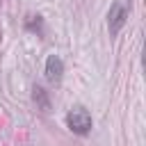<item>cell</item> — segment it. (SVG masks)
<instances>
[{"label": "cell", "mask_w": 146, "mask_h": 146, "mask_svg": "<svg viewBox=\"0 0 146 146\" xmlns=\"http://www.w3.org/2000/svg\"><path fill=\"white\" fill-rule=\"evenodd\" d=\"M66 125L71 128V132L75 135H87L94 125L91 121V114L84 110V107H73L68 114H66Z\"/></svg>", "instance_id": "7a4b0ae2"}, {"label": "cell", "mask_w": 146, "mask_h": 146, "mask_svg": "<svg viewBox=\"0 0 146 146\" xmlns=\"http://www.w3.org/2000/svg\"><path fill=\"white\" fill-rule=\"evenodd\" d=\"M130 9H132V2L130 0H114L110 11H107V30H110V36H116L123 25L128 23V16H130Z\"/></svg>", "instance_id": "6da1fadb"}, {"label": "cell", "mask_w": 146, "mask_h": 146, "mask_svg": "<svg viewBox=\"0 0 146 146\" xmlns=\"http://www.w3.org/2000/svg\"><path fill=\"white\" fill-rule=\"evenodd\" d=\"M32 91H34L32 96H34L36 105H39L41 110H48V107H50V103H48V94H46V89H43V87H34Z\"/></svg>", "instance_id": "277c9868"}, {"label": "cell", "mask_w": 146, "mask_h": 146, "mask_svg": "<svg viewBox=\"0 0 146 146\" xmlns=\"http://www.w3.org/2000/svg\"><path fill=\"white\" fill-rule=\"evenodd\" d=\"M62 75H64V62L57 55H48V59H46V78H48V82H59Z\"/></svg>", "instance_id": "3957f363"}]
</instances>
